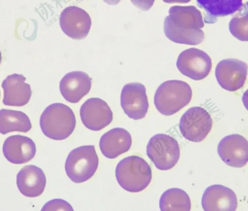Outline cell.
Returning <instances> with one entry per match:
<instances>
[{"label":"cell","instance_id":"3","mask_svg":"<svg viewBox=\"0 0 248 211\" xmlns=\"http://www.w3.org/2000/svg\"><path fill=\"white\" fill-rule=\"evenodd\" d=\"M115 176L120 186L131 193L144 190L152 180V170L141 157L132 155L120 161L115 169Z\"/></svg>","mask_w":248,"mask_h":211},{"label":"cell","instance_id":"6","mask_svg":"<svg viewBox=\"0 0 248 211\" xmlns=\"http://www.w3.org/2000/svg\"><path fill=\"white\" fill-rule=\"evenodd\" d=\"M149 158L160 170L174 167L179 161L180 150L177 141L172 136L158 133L149 140L146 148Z\"/></svg>","mask_w":248,"mask_h":211},{"label":"cell","instance_id":"5","mask_svg":"<svg viewBox=\"0 0 248 211\" xmlns=\"http://www.w3.org/2000/svg\"><path fill=\"white\" fill-rule=\"evenodd\" d=\"M99 159L93 145L76 148L68 155L65 171L73 182L80 183L91 179L96 171Z\"/></svg>","mask_w":248,"mask_h":211},{"label":"cell","instance_id":"16","mask_svg":"<svg viewBox=\"0 0 248 211\" xmlns=\"http://www.w3.org/2000/svg\"><path fill=\"white\" fill-rule=\"evenodd\" d=\"M5 158L14 164H23L31 161L36 153V146L30 138L20 135L9 136L2 147Z\"/></svg>","mask_w":248,"mask_h":211},{"label":"cell","instance_id":"10","mask_svg":"<svg viewBox=\"0 0 248 211\" xmlns=\"http://www.w3.org/2000/svg\"><path fill=\"white\" fill-rule=\"evenodd\" d=\"M121 105L129 118L134 120L143 118L149 108L144 85L140 82H130L124 85L121 93Z\"/></svg>","mask_w":248,"mask_h":211},{"label":"cell","instance_id":"19","mask_svg":"<svg viewBox=\"0 0 248 211\" xmlns=\"http://www.w3.org/2000/svg\"><path fill=\"white\" fill-rule=\"evenodd\" d=\"M16 185L20 192L29 197L41 195L46 185V178L43 170L33 165H26L17 173Z\"/></svg>","mask_w":248,"mask_h":211},{"label":"cell","instance_id":"21","mask_svg":"<svg viewBox=\"0 0 248 211\" xmlns=\"http://www.w3.org/2000/svg\"><path fill=\"white\" fill-rule=\"evenodd\" d=\"M31 128V121L25 113L19 111L0 110V133L12 131L26 132Z\"/></svg>","mask_w":248,"mask_h":211},{"label":"cell","instance_id":"15","mask_svg":"<svg viewBox=\"0 0 248 211\" xmlns=\"http://www.w3.org/2000/svg\"><path fill=\"white\" fill-rule=\"evenodd\" d=\"M92 79L84 72L74 71L66 74L60 82V92L67 101H79L90 91Z\"/></svg>","mask_w":248,"mask_h":211},{"label":"cell","instance_id":"8","mask_svg":"<svg viewBox=\"0 0 248 211\" xmlns=\"http://www.w3.org/2000/svg\"><path fill=\"white\" fill-rule=\"evenodd\" d=\"M176 66L184 75L195 81L206 78L211 71L212 62L210 57L204 51L190 48L179 55Z\"/></svg>","mask_w":248,"mask_h":211},{"label":"cell","instance_id":"28","mask_svg":"<svg viewBox=\"0 0 248 211\" xmlns=\"http://www.w3.org/2000/svg\"><path fill=\"white\" fill-rule=\"evenodd\" d=\"M1 59H2L1 53V52L0 51V64L1 61Z\"/></svg>","mask_w":248,"mask_h":211},{"label":"cell","instance_id":"14","mask_svg":"<svg viewBox=\"0 0 248 211\" xmlns=\"http://www.w3.org/2000/svg\"><path fill=\"white\" fill-rule=\"evenodd\" d=\"M202 206L204 211H235L238 201L234 192L220 184L208 186L204 191Z\"/></svg>","mask_w":248,"mask_h":211},{"label":"cell","instance_id":"24","mask_svg":"<svg viewBox=\"0 0 248 211\" xmlns=\"http://www.w3.org/2000/svg\"><path fill=\"white\" fill-rule=\"evenodd\" d=\"M41 211H73V209L66 201L57 198L46 203Z\"/></svg>","mask_w":248,"mask_h":211},{"label":"cell","instance_id":"26","mask_svg":"<svg viewBox=\"0 0 248 211\" xmlns=\"http://www.w3.org/2000/svg\"><path fill=\"white\" fill-rule=\"evenodd\" d=\"M164 2L168 3H186L191 0H162Z\"/></svg>","mask_w":248,"mask_h":211},{"label":"cell","instance_id":"1","mask_svg":"<svg viewBox=\"0 0 248 211\" xmlns=\"http://www.w3.org/2000/svg\"><path fill=\"white\" fill-rule=\"evenodd\" d=\"M164 22V31L170 41L178 44L197 45L204 39L200 11L194 6H173Z\"/></svg>","mask_w":248,"mask_h":211},{"label":"cell","instance_id":"17","mask_svg":"<svg viewBox=\"0 0 248 211\" xmlns=\"http://www.w3.org/2000/svg\"><path fill=\"white\" fill-rule=\"evenodd\" d=\"M26 78L21 74H13L2 81L3 103L11 106H23L30 100L31 90L30 85L25 82Z\"/></svg>","mask_w":248,"mask_h":211},{"label":"cell","instance_id":"18","mask_svg":"<svg viewBox=\"0 0 248 211\" xmlns=\"http://www.w3.org/2000/svg\"><path fill=\"white\" fill-rule=\"evenodd\" d=\"M131 145L130 134L122 128H115L108 130L101 137L99 141L102 153L106 158L111 159L128 151Z\"/></svg>","mask_w":248,"mask_h":211},{"label":"cell","instance_id":"23","mask_svg":"<svg viewBox=\"0 0 248 211\" xmlns=\"http://www.w3.org/2000/svg\"><path fill=\"white\" fill-rule=\"evenodd\" d=\"M238 12L231 19L229 29L231 33L242 41H248V7L244 4Z\"/></svg>","mask_w":248,"mask_h":211},{"label":"cell","instance_id":"4","mask_svg":"<svg viewBox=\"0 0 248 211\" xmlns=\"http://www.w3.org/2000/svg\"><path fill=\"white\" fill-rule=\"evenodd\" d=\"M192 91L190 85L181 80H168L157 88L154 96L156 109L162 114L171 115L190 101Z\"/></svg>","mask_w":248,"mask_h":211},{"label":"cell","instance_id":"12","mask_svg":"<svg viewBox=\"0 0 248 211\" xmlns=\"http://www.w3.org/2000/svg\"><path fill=\"white\" fill-rule=\"evenodd\" d=\"M62 32L76 40L86 37L91 29L92 21L88 13L75 6L66 7L62 12L59 19Z\"/></svg>","mask_w":248,"mask_h":211},{"label":"cell","instance_id":"9","mask_svg":"<svg viewBox=\"0 0 248 211\" xmlns=\"http://www.w3.org/2000/svg\"><path fill=\"white\" fill-rule=\"evenodd\" d=\"M248 65L237 59H226L219 62L216 67L215 75L219 85L229 91L241 88L246 80Z\"/></svg>","mask_w":248,"mask_h":211},{"label":"cell","instance_id":"25","mask_svg":"<svg viewBox=\"0 0 248 211\" xmlns=\"http://www.w3.org/2000/svg\"><path fill=\"white\" fill-rule=\"evenodd\" d=\"M138 8L142 11L149 10L153 5L155 0H130Z\"/></svg>","mask_w":248,"mask_h":211},{"label":"cell","instance_id":"22","mask_svg":"<svg viewBox=\"0 0 248 211\" xmlns=\"http://www.w3.org/2000/svg\"><path fill=\"white\" fill-rule=\"evenodd\" d=\"M159 202V208L162 211L191 210L189 195L180 188H172L165 191L160 196Z\"/></svg>","mask_w":248,"mask_h":211},{"label":"cell","instance_id":"7","mask_svg":"<svg viewBox=\"0 0 248 211\" xmlns=\"http://www.w3.org/2000/svg\"><path fill=\"white\" fill-rule=\"evenodd\" d=\"M213 121L204 108L196 106L188 109L181 116L179 130L182 136L193 142L202 141L210 132Z\"/></svg>","mask_w":248,"mask_h":211},{"label":"cell","instance_id":"11","mask_svg":"<svg viewBox=\"0 0 248 211\" xmlns=\"http://www.w3.org/2000/svg\"><path fill=\"white\" fill-rule=\"evenodd\" d=\"M79 114L83 124L88 129L100 130L108 125L113 120V113L104 100L92 97L81 105Z\"/></svg>","mask_w":248,"mask_h":211},{"label":"cell","instance_id":"13","mask_svg":"<svg viewBox=\"0 0 248 211\" xmlns=\"http://www.w3.org/2000/svg\"><path fill=\"white\" fill-rule=\"evenodd\" d=\"M217 153L227 165L235 168L245 166L248 160V142L239 134L223 138L217 146Z\"/></svg>","mask_w":248,"mask_h":211},{"label":"cell","instance_id":"2","mask_svg":"<svg viewBox=\"0 0 248 211\" xmlns=\"http://www.w3.org/2000/svg\"><path fill=\"white\" fill-rule=\"evenodd\" d=\"M76 124L72 109L62 103L48 105L40 118L41 129L45 135L54 140H63L73 132Z\"/></svg>","mask_w":248,"mask_h":211},{"label":"cell","instance_id":"27","mask_svg":"<svg viewBox=\"0 0 248 211\" xmlns=\"http://www.w3.org/2000/svg\"><path fill=\"white\" fill-rule=\"evenodd\" d=\"M108 5H114L118 4L121 0H103Z\"/></svg>","mask_w":248,"mask_h":211},{"label":"cell","instance_id":"20","mask_svg":"<svg viewBox=\"0 0 248 211\" xmlns=\"http://www.w3.org/2000/svg\"><path fill=\"white\" fill-rule=\"evenodd\" d=\"M206 14V23H214L218 17L227 16L239 11L243 6L242 0H196Z\"/></svg>","mask_w":248,"mask_h":211}]
</instances>
